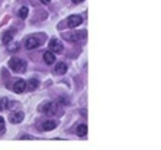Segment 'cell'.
<instances>
[{"label": "cell", "mask_w": 161, "mask_h": 150, "mask_svg": "<svg viewBox=\"0 0 161 150\" xmlns=\"http://www.w3.org/2000/svg\"><path fill=\"white\" fill-rule=\"evenodd\" d=\"M8 66L14 72H24L26 70V62L19 58H11L8 61Z\"/></svg>", "instance_id": "obj_1"}, {"label": "cell", "mask_w": 161, "mask_h": 150, "mask_svg": "<svg viewBox=\"0 0 161 150\" xmlns=\"http://www.w3.org/2000/svg\"><path fill=\"white\" fill-rule=\"evenodd\" d=\"M83 23V18L80 15H72L68 18V25L69 28H75Z\"/></svg>", "instance_id": "obj_2"}, {"label": "cell", "mask_w": 161, "mask_h": 150, "mask_svg": "<svg viewBox=\"0 0 161 150\" xmlns=\"http://www.w3.org/2000/svg\"><path fill=\"white\" fill-rule=\"evenodd\" d=\"M49 49L53 53H59L64 49V45L58 39H53L49 42Z\"/></svg>", "instance_id": "obj_3"}, {"label": "cell", "mask_w": 161, "mask_h": 150, "mask_svg": "<svg viewBox=\"0 0 161 150\" xmlns=\"http://www.w3.org/2000/svg\"><path fill=\"white\" fill-rule=\"evenodd\" d=\"M58 111V105L55 102H48L43 108V112L47 115V116H53Z\"/></svg>", "instance_id": "obj_4"}, {"label": "cell", "mask_w": 161, "mask_h": 150, "mask_svg": "<svg viewBox=\"0 0 161 150\" xmlns=\"http://www.w3.org/2000/svg\"><path fill=\"white\" fill-rule=\"evenodd\" d=\"M24 119V113L22 111H16L12 112L9 115V121L12 124H17L20 123Z\"/></svg>", "instance_id": "obj_5"}, {"label": "cell", "mask_w": 161, "mask_h": 150, "mask_svg": "<svg viewBox=\"0 0 161 150\" xmlns=\"http://www.w3.org/2000/svg\"><path fill=\"white\" fill-rule=\"evenodd\" d=\"M39 45H40V40L36 37H29L26 40V42H25V47L29 50L36 48Z\"/></svg>", "instance_id": "obj_6"}, {"label": "cell", "mask_w": 161, "mask_h": 150, "mask_svg": "<svg viewBox=\"0 0 161 150\" xmlns=\"http://www.w3.org/2000/svg\"><path fill=\"white\" fill-rule=\"evenodd\" d=\"M25 89H26V82H25L24 80L19 79V80H17V81L14 83L13 90H14L15 93L20 94V93H22Z\"/></svg>", "instance_id": "obj_7"}, {"label": "cell", "mask_w": 161, "mask_h": 150, "mask_svg": "<svg viewBox=\"0 0 161 150\" xmlns=\"http://www.w3.org/2000/svg\"><path fill=\"white\" fill-rule=\"evenodd\" d=\"M54 71H55V73L58 74V75H64L65 72L68 71L67 64H65L64 62H62V61L58 62L57 65H55V67H54Z\"/></svg>", "instance_id": "obj_8"}, {"label": "cell", "mask_w": 161, "mask_h": 150, "mask_svg": "<svg viewBox=\"0 0 161 150\" xmlns=\"http://www.w3.org/2000/svg\"><path fill=\"white\" fill-rule=\"evenodd\" d=\"M43 60L47 65H52L55 61V55L52 51H47L43 54Z\"/></svg>", "instance_id": "obj_9"}, {"label": "cell", "mask_w": 161, "mask_h": 150, "mask_svg": "<svg viewBox=\"0 0 161 150\" xmlns=\"http://www.w3.org/2000/svg\"><path fill=\"white\" fill-rule=\"evenodd\" d=\"M55 127H57V123H55V121H53V120H47V121H44L42 123V128L44 131H50Z\"/></svg>", "instance_id": "obj_10"}, {"label": "cell", "mask_w": 161, "mask_h": 150, "mask_svg": "<svg viewBox=\"0 0 161 150\" xmlns=\"http://www.w3.org/2000/svg\"><path fill=\"white\" fill-rule=\"evenodd\" d=\"M88 133V127H87V125H85V124H80L78 126L77 128V135L79 137H84L86 136Z\"/></svg>", "instance_id": "obj_11"}, {"label": "cell", "mask_w": 161, "mask_h": 150, "mask_svg": "<svg viewBox=\"0 0 161 150\" xmlns=\"http://www.w3.org/2000/svg\"><path fill=\"white\" fill-rule=\"evenodd\" d=\"M37 86H38V81H37L36 79H34V78L29 79L28 81H27V83H26V87H27L29 90H34V89H36Z\"/></svg>", "instance_id": "obj_12"}, {"label": "cell", "mask_w": 161, "mask_h": 150, "mask_svg": "<svg viewBox=\"0 0 161 150\" xmlns=\"http://www.w3.org/2000/svg\"><path fill=\"white\" fill-rule=\"evenodd\" d=\"M12 39H13V34H12V32H11V31H8V32H6V33L4 34L3 38H2L3 44H5V45H8L10 42L12 41Z\"/></svg>", "instance_id": "obj_13"}, {"label": "cell", "mask_w": 161, "mask_h": 150, "mask_svg": "<svg viewBox=\"0 0 161 150\" xmlns=\"http://www.w3.org/2000/svg\"><path fill=\"white\" fill-rule=\"evenodd\" d=\"M18 15H19V17L21 18V19H25L27 17V15H28V8L27 7H21L19 9V11H18Z\"/></svg>", "instance_id": "obj_14"}, {"label": "cell", "mask_w": 161, "mask_h": 150, "mask_svg": "<svg viewBox=\"0 0 161 150\" xmlns=\"http://www.w3.org/2000/svg\"><path fill=\"white\" fill-rule=\"evenodd\" d=\"M9 108V101L7 98H2L0 100V110H6Z\"/></svg>", "instance_id": "obj_15"}, {"label": "cell", "mask_w": 161, "mask_h": 150, "mask_svg": "<svg viewBox=\"0 0 161 150\" xmlns=\"http://www.w3.org/2000/svg\"><path fill=\"white\" fill-rule=\"evenodd\" d=\"M4 130H5V122H4L3 117L0 116V134L3 133Z\"/></svg>", "instance_id": "obj_16"}, {"label": "cell", "mask_w": 161, "mask_h": 150, "mask_svg": "<svg viewBox=\"0 0 161 150\" xmlns=\"http://www.w3.org/2000/svg\"><path fill=\"white\" fill-rule=\"evenodd\" d=\"M10 51H17L18 48H19V44L18 43H14L13 46H8Z\"/></svg>", "instance_id": "obj_17"}, {"label": "cell", "mask_w": 161, "mask_h": 150, "mask_svg": "<svg viewBox=\"0 0 161 150\" xmlns=\"http://www.w3.org/2000/svg\"><path fill=\"white\" fill-rule=\"evenodd\" d=\"M72 1L75 3V4H80V3H82V2H84L85 0H72Z\"/></svg>", "instance_id": "obj_18"}, {"label": "cell", "mask_w": 161, "mask_h": 150, "mask_svg": "<svg viewBox=\"0 0 161 150\" xmlns=\"http://www.w3.org/2000/svg\"><path fill=\"white\" fill-rule=\"evenodd\" d=\"M40 1H42L43 4H48V3H50L52 0H40Z\"/></svg>", "instance_id": "obj_19"}]
</instances>
